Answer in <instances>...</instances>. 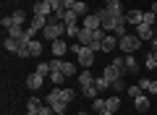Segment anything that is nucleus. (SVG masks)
Segmentation results:
<instances>
[{"mask_svg": "<svg viewBox=\"0 0 157 115\" xmlns=\"http://www.w3.org/2000/svg\"><path fill=\"white\" fill-rule=\"evenodd\" d=\"M42 37H47L50 42H55V39H60V37H66V21H63L60 16H47V26L42 29Z\"/></svg>", "mask_w": 157, "mask_h": 115, "instance_id": "obj_1", "label": "nucleus"}, {"mask_svg": "<svg viewBox=\"0 0 157 115\" xmlns=\"http://www.w3.org/2000/svg\"><path fill=\"white\" fill-rule=\"evenodd\" d=\"M126 60L123 58H110V63H107L105 66V73H102V76L105 79H110V84L115 81V79H126Z\"/></svg>", "mask_w": 157, "mask_h": 115, "instance_id": "obj_2", "label": "nucleus"}, {"mask_svg": "<svg viewBox=\"0 0 157 115\" xmlns=\"http://www.w3.org/2000/svg\"><path fill=\"white\" fill-rule=\"evenodd\" d=\"M141 47V39L136 34H123V37H118V50L123 55H134L136 50Z\"/></svg>", "mask_w": 157, "mask_h": 115, "instance_id": "obj_3", "label": "nucleus"}, {"mask_svg": "<svg viewBox=\"0 0 157 115\" xmlns=\"http://www.w3.org/2000/svg\"><path fill=\"white\" fill-rule=\"evenodd\" d=\"M47 105H50V107L55 110V115H66L68 102H63V99H60V86H55L50 94H47Z\"/></svg>", "mask_w": 157, "mask_h": 115, "instance_id": "obj_4", "label": "nucleus"}, {"mask_svg": "<svg viewBox=\"0 0 157 115\" xmlns=\"http://www.w3.org/2000/svg\"><path fill=\"white\" fill-rule=\"evenodd\" d=\"M97 16H100V24H102V29H105L107 34H113V29H115V18L118 16H113L107 8H102V11H97Z\"/></svg>", "mask_w": 157, "mask_h": 115, "instance_id": "obj_5", "label": "nucleus"}, {"mask_svg": "<svg viewBox=\"0 0 157 115\" xmlns=\"http://www.w3.org/2000/svg\"><path fill=\"white\" fill-rule=\"evenodd\" d=\"M66 8H68V11H73V13H78L81 18L89 16V6H86L84 0H66Z\"/></svg>", "mask_w": 157, "mask_h": 115, "instance_id": "obj_6", "label": "nucleus"}, {"mask_svg": "<svg viewBox=\"0 0 157 115\" xmlns=\"http://www.w3.org/2000/svg\"><path fill=\"white\" fill-rule=\"evenodd\" d=\"M68 50H71V44H68V39H55V42L50 44V52H52V58H63V55L68 52Z\"/></svg>", "mask_w": 157, "mask_h": 115, "instance_id": "obj_7", "label": "nucleus"}, {"mask_svg": "<svg viewBox=\"0 0 157 115\" xmlns=\"http://www.w3.org/2000/svg\"><path fill=\"white\" fill-rule=\"evenodd\" d=\"M92 63H94V50L92 47H81V52H78V66L81 68H92Z\"/></svg>", "mask_w": 157, "mask_h": 115, "instance_id": "obj_8", "label": "nucleus"}, {"mask_svg": "<svg viewBox=\"0 0 157 115\" xmlns=\"http://www.w3.org/2000/svg\"><path fill=\"white\" fill-rule=\"evenodd\" d=\"M134 34H136V37L141 39V42H144V39H149V42H152V39L157 37V34H155V29H152L149 24H144V21H141L139 26H136V32H134Z\"/></svg>", "mask_w": 157, "mask_h": 115, "instance_id": "obj_9", "label": "nucleus"}, {"mask_svg": "<svg viewBox=\"0 0 157 115\" xmlns=\"http://www.w3.org/2000/svg\"><path fill=\"white\" fill-rule=\"evenodd\" d=\"M32 42V39H29ZM24 39H13V37H6V42H3V47H6V52H13V55H18V50L24 47Z\"/></svg>", "mask_w": 157, "mask_h": 115, "instance_id": "obj_10", "label": "nucleus"}, {"mask_svg": "<svg viewBox=\"0 0 157 115\" xmlns=\"http://www.w3.org/2000/svg\"><path fill=\"white\" fill-rule=\"evenodd\" d=\"M149 105H152V97H149V94L141 92L139 97H134V107L139 110V113H147V110H149Z\"/></svg>", "mask_w": 157, "mask_h": 115, "instance_id": "obj_11", "label": "nucleus"}, {"mask_svg": "<svg viewBox=\"0 0 157 115\" xmlns=\"http://www.w3.org/2000/svg\"><path fill=\"white\" fill-rule=\"evenodd\" d=\"M32 16H52V6L50 3H42V0H37L34 3V11H32Z\"/></svg>", "mask_w": 157, "mask_h": 115, "instance_id": "obj_12", "label": "nucleus"}, {"mask_svg": "<svg viewBox=\"0 0 157 115\" xmlns=\"http://www.w3.org/2000/svg\"><path fill=\"white\" fill-rule=\"evenodd\" d=\"M81 29H102L100 16H97V13H89V16H84V18H81Z\"/></svg>", "mask_w": 157, "mask_h": 115, "instance_id": "obj_13", "label": "nucleus"}, {"mask_svg": "<svg viewBox=\"0 0 157 115\" xmlns=\"http://www.w3.org/2000/svg\"><path fill=\"white\" fill-rule=\"evenodd\" d=\"M42 84H45V76H39L37 71H34V73H29V76H26V86L32 89V92H37V89L42 86Z\"/></svg>", "mask_w": 157, "mask_h": 115, "instance_id": "obj_14", "label": "nucleus"}, {"mask_svg": "<svg viewBox=\"0 0 157 115\" xmlns=\"http://www.w3.org/2000/svg\"><path fill=\"white\" fill-rule=\"evenodd\" d=\"M126 18H128L131 26H139V24L144 21V11H139V8H131V11L126 13Z\"/></svg>", "mask_w": 157, "mask_h": 115, "instance_id": "obj_15", "label": "nucleus"}, {"mask_svg": "<svg viewBox=\"0 0 157 115\" xmlns=\"http://www.w3.org/2000/svg\"><path fill=\"white\" fill-rule=\"evenodd\" d=\"M139 86H141V92H147L152 97V94H157V79H141Z\"/></svg>", "mask_w": 157, "mask_h": 115, "instance_id": "obj_16", "label": "nucleus"}, {"mask_svg": "<svg viewBox=\"0 0 157 115\" xmlns=\"http://www.w3.org/2000/svg\"><path fill=\"white\" fill-rule=\"evenodd\" d=\"M105 8L113 13V16H126V11H123V3H121V0H110V3H105Z\"/></svg>", "mask_w": 157, "mask_h": 115, "instance_id": "obj_17", "label": "nucleus"}, {"mask_svg": "<svg viewBox=\"0 0 157 115\" xmlns=\"http://www.w3.org/2000/svg\"><path fill=\"white\" fill-rule=\"evenodd\" d=\"M115 47H118V37L115 34H107V37L102 39V52H113Z\"/></svg>", "mask_w": 157, "mask_h": 115, "instance_id": "obj_18", "label": "nucleus"}, {"mask_svg": "<svg viewBox=\"0 0 157 115\" xmlns=\"http://www.w3.org/2000/svg\"><path fill=\"white\" fill-rule=\"evenodd\" d=\"M78 84H81V86H89V84H94V76H92V71H89V68H84V71H81V73H78Z\"/></svg>", "mask_w": 157, "mask_h": 115, "instance_id": "obj_19", "label": "nucleus"}, {"mask_svg": "<svg viewBox=\"0 0 157 115\" xmlns=\"http://www.w3.org/2000/svg\"><path fill=\"white\" fill-rule=\"evenodd\" d=\"M42 42H39V39H32V42H29V58H39V55H42Z\"/></svg>", "mask_w": 157, "mask_h": 115, "instance_id": "obj_20", "label": "nucleus"}, {"mask_svg": "<svg viewBox=\"0 0 157 115\" xmlns=\"http://www.w3.org/2000/svg\"><path fill=\"white\" fill-rule=\"evenodd\" d=\"M60 71L66 73L68 79H73V76H76V63H71V60H60Z\"/></svg>", "mask_w": 157, "mask_h": 115, "instance_id": "obj_21", "label": "nucleus"}, {"mask_svg": "<svg viewBox=\"0 0 157 115\" xmlns=\"http://www.w3.org/2000/svg\"><path fill=\"white\" fill-rule=\"evenodd\" d=\"M60 99H63V102H73V99H76V89L60 86Z\"/></svg>", "mask_w": 157, "mask_h": 115, "instance_id": "obj_22", "label": "nucleus"}, {"mask_svg": "<svg viewBox=\"0 0 157 115\" xmlns=\"http://www.w3.org/2000/svg\"><path fill=\"white\" fill-rule=\"evenodd\" d=\"M123 60H126V71H128V73H136V71H139V63H136L134 55H123Z\"/></svg>", "mask_w": 157, "mask_h": 115, "instance_id": "obj_23", "label": "nucleus"}, {"mask_svg": "<svg viewBox=\"0 0 157 115\" xmlns=\"http://www.w3.org/2000/svg\"><path fill=\"white\" fill-rule=\"evenodd\" d=\"M81 94H84L86 99H94V97H100V89H97L94 84H89V86H81Z\"/></svg>", "mask_w": 157, "mask_h": 115, "instance_id": "obj_24", "label": "nucleus"}, {"mask_svg": "<svg viewBox=\"0 0 157 115\" xmlns=\"http://www.w3.org/2000/svg\"><path fill=\"white\" fill-rule=\"evenodd\" d=\"M78 34H81V24H68L66 26V37L68 39H73V37L78 39Z\"/></svg>", "mask_w": 157, "mask_h": 115, "instance_id": "obj_25", "label": "nucleus"}, {"mask_svg": "<svg viewBox=\"0 0 157 115\" xmlns=\"http://www.w3.org/2000/svg\"><path fill=\"white\" fill-rule=\"evenodd\" d=\"M66 79H68V76H66L63 71H52V73H50V81L55 84V86H63V81H66Z\"/></svg>", "mask_w": 157, "mask_h": 115, "instance_id": "obj_26", "label": "nucleus"}, {"mask_svg": "<svg viewBox=\"0 0 157 115\" xmlns=\"http://www.w3.org/2000/svg\"><path fill=\"white\" fill-rule=\"evenodd\" d=\"M39 107H42V99H39V97H29V99H26V110L39 113Z\"/></svg>", "mask_w": 157, "mask_h": 115, "instance_id": "obj_27", "label": "nucleus"}, {"mask_svg": "<svg viewBox=\"0 0 157 115\" xmlns=\"http://www.w3.org/2000/svg\"><path fill=\"white\" fill-rule=\"evenodd\" d=\"M105 107H107V110H113V113H115V110L121 107V97H118V94H113V97H110V99H107V102H105Z\"/></svg>", "mask_w": 157, "mask_h": 115, "instance_id": "obj_28", "label": "nucleus"}, {"mask_svg": "<svg viewBox=\"0 0 157 115\" xmlns=\"http://www.w3.org/2000/svg\"><path fill=\"white\" fill-rule=\"evenodd\" d=\"M78 18H81V16H78V13H73V11H66V13H63L66 26H68V24H78Z\"/></svg>", "mask_w": 157, "mask_h": 115, "instance_id": "obj_29", "label": "nucleus"}, {"mask_svg": "<svg viewBox=\"0 0 157 115\" xmlns=\"http://www.w3.org/2000/svg\"><path fill=\"white\" fill-rule=\"evenodd\" d=\"M13 16V24H16V26H24V24H26V13L24 11H16V13H11Z\"/></svg>", "mask_w": 157, "mask_h": 115, "instance_id": "obj_30", "label": "nucleus"}, {"mask_svg": "<svg viewBox=\"0 0 157 115\" xmlns=\"http://www.w3.org/2000/svg\"><path fill=\"white\" fill-rule=\"evenodd\" d=\"M94 86L100 89V92H105V89H110V79H105V76H100V79H94Z\"/></svg>", "mask_w": 157, "mask_h": 115, "instance_id": "obj_31", "label": "nucleus"}, {"mask_svg": "<svg viewBox=\"0 0 157 115\" xmlns=\"http://www.w3.org/2000/svg\"><path fill=\"white\" fill-rule=\"evenodd\" d=\"M37 73H39V76H50V73H52L50 63H39V66H37Z\"/></svg>", "mask_w": 157, "mask_h": 115, "instance_id": "obj_32", "label": "nucleus"}, {"mask_svg": "<svg viewBox=\"0 0 157 115\" xmlns=\"http://www.w3.org/2000/svg\"><path fill=\"white\" fill-rule=\"evenodd\" d=\"M110 86H113V92H115V94H118V92H123V89H128V86H126V81H123V79H115V81H113Z\"/></svg>", "mask_w": 157, "mask_h": 115, "instance_id": "obj_33", "label": "nucleus"}, {"mask_svg": "<svg viewBox=\"0 0 157 115\" xmlns=\"http://www.w3.org/2000/svg\"><path fill=\"white\" fill-rule=\"evenodd\" d=\"M0 26L6 29V32H8V29H13V26H16V24H13V16H3V18H0Z\"/></svg>", "mask_w": 157, "mask_h": 115, "instance_id": "obj_34", "label": "nucleus"}, {"mask_svg": "<svg viewBox=\"0 0 157 115\" xmlns=\"http://www.w3.org/2000/svg\"><path fill=\"white\" fill-rule=\"evenodd\" d=\"M105 102H107V99L94 97V99H92V110H97V113H100V110H105Z\"/></svg>", "mask_w": 157, "mask_h": 115, "instance_id": "obj_35", "label": "nucleus"}, {"mask_svg": "<svg viewBox=\"0 0 157 115\" xmlns=\"http://www.w3.org/2000/svg\"><path fill=\"white\" fill-rule=\"evenodd\" d=\"M155 11H144V24H149V26H155Z\"/></svg>", "mask_w": 157, "mask_h": 115, "instance_id": "obj_36", "label": "nucleus"}, {"mask_svg": "<svg viewBox=\"0 0 157 115\" xmlns=\"http://www.w3.org/2000/svg\"><path fill=\"white\" fill-rule=\"evenodd\" d=\"M128 94H131V97H139V94H141V86H139V84H131V86H128Z\"/></svg>", "mask_w": 157, "mask_h": 115, "instance_id": "obj_37", "label": "nucleus"}, {"mask_svg": "<svg viewBox=\"0 0 157 115\" xmlns=\"http://www.w3.org/2000/svg\"><path fill=\"white\" fill-rule=\"evenodd\" d=\"M39 115H55V110H52L50 105H42V107H39Z\"/></svg>", "mask_w": 157, "mask_h": 115, "instance_id": "obj_38", "label": "nucleus"}, {"mask_svg": "<svg viewBox=\"0 0 157 115\" xmlns=\"http://www.w3.org/2000/svg\"><path fill=\"white\" fill-rule=\"evenodd\" d=\"M81 47H84L81 42H71V52H73V55H78V52H81Z\"/></svg>", "mask_w": 157, "mask_h": 115, "instance_id": "obj_39", "label": "nucleus"}, {"mask_svg": "<svg viewBox=\"0 0 157 115\" xmlns=\"http://www.w3.org/2000/svg\"><path fill=\"white\" fill-rule=\"evenodd\" d=\"M97 115H115V113H113V110H107V107H105V110H100V113H97Z\"/></svg>", "mask_w": 157, "mask_h": 115, "instance_id": "obj_40", "label": "nucleus"}, {"mask_svg": "<svg viewBox=\"0 0 157 115\" xmlns=\"http://www.w3.org/2000/svg\"><path fill=\"white\" fill-rule=\"evenodd\" d=\"M26 115H39V113H32V110H26Z\"/></svg>", "mask_w": 157, "mask_h": 115, "instance_id": "obj_41", "label": "nucleus"}, {"mask_svg": "<svg viewBox=\"0 0 157 115\" xmlns=\"http://www.w3.org/2000/svg\"><path fill=\"white\" fill-rule=\"evenodd\" d=\"M42 3H50V6H52V3H55V0H42Z\"/></svg>", "mask_w": 157, "mask_h": 115, "instance_id": "obj_42", "label": "nucleus"}, {"mask_svg": "<svg viewBox=\"0 0 157 115\" xmlns=\"http://www.w3.org/2000/svg\"><path fill=\"white\" fill-rule=\"evenodd\" d=\"M78 115H89V113H78Z\"/></svg>", "mask_w": 157, "mask_h": 115, "instance_id": "obj_43", "label": "nucleus"}, {"mask_svg": "<svg viewBox=\"0 0 157 115\" xmlns=\"http://www.w3.org/2000/svg\"><path fill=\"white\" fill-rule=\"evenodd\" d=\"M105 3H110V0H105Z\"/></svg>", "mask_w": 157, "mask_h": 115, "instance_id": "obj_44", "label": "nucleus"}, {"mask_svg": "<svg viewBox=\"0 0 157 115\" xmlns=\"http://www.w3.org/2000/svg\"><path fill=\"white\" fill-rule=\"evenodd\" d=\"M155 3H157V0H155Z\"/></svg>", "mask_w": 157, "mask_h": 115, "instance_id": "obj_45", "label": "nucleus"}]
</instances>
